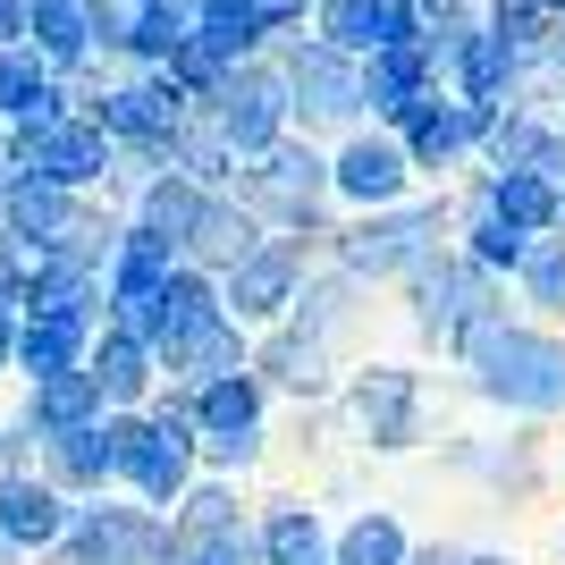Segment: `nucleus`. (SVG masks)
<instances>
[{
    "label": "nucleus",
    "instance_id": "nucleus-13",
    "mask_svg": "<svg viewBox=\"0 0 565 565\" xmlns=\"http://www.w3.org/2000/svg\"><path fill=\"white\" fill-rule=\"evenodd\" d=\"M405 194H414V169H405L397 136L354 127V136L330 152V203H347L354 220H363V212H397Z\"/></svg>",
    "mask_w": 565,
    "mask_h": 565
},
{
    "label": "nucleus",
    "instance_id": "nucleus-15",
    "mask_svg": "<svg viewBox=\"0 0 565 565\" xmlns=\"http://www.w3.org/2000/svg\"><path fill=\"white\" fill-rule=\"evenodd\" d=\"M85 380H94L102 414H143V405L161 397V354L143 347L136 330L102 321V330H94V347H85Z\"/></svg>",
    "mask_w": 565,
    "mask_h": 565
},
{
    "label": "nucleus",
    "instance_id": "nucleus-20",
    "mask_svg": "<svg viewBox=\"0 0 565 565\" xmlns=\"http://www.w3.org/2000/svg\"><path fill=\"white\" fill-rule=\"evenodd\" d=\"M68 498L51 490L43 472L25 465L18 481H0V541L18 548V557H51V548H60V532H68Z\"/></svg>",
    "mask_w": 565,
    "mask_h": 565
},
{
    "label": "nucleus",
    "instance_id": "nucleus-32",
    "mask_svg": "<svg viewBox=\"0 0 565 565\" xmlns=\"http://www.w3.org/2000/svg\"><path fill=\"white\" fill-rule=\"evenodd\" d=\"M414 532L397 507H354L347 523H330V565H405Z\"/></svg>",
    "mask_w": 565,
    "mask_h": 565
},
{
    "label": "nucleus",
    "instance_id": "nucleus-11",
    "mask_svg": "<svg viewBox=\"0 0 565 565\" xmlns=\"http://www.w3.org/2000/svg\"><path fill=\"white\" fill-rule=\"evenodd\" d=\"M110 169H118V152L94 118H60L43 136H9V178H43L60 194H94V186H110Z\"/></svg>",
    "mask_w": 565,
    "mask_h": 565
},
{
    "label": "nucleus",
    "instance_id": "nucleus-2",
    "mask_svg": "<svg viewBox=\"0 0 565 565\" xmlns=\"http://www.w3.org/2000/svg\"><path fill=\"white\" fill-rule=\"evenodd\" d=\"M262 236H330V152L312 136H279L262 161H236V178L220 186Z\"/></svg>",
    "mask_w": 565,
    "mask_h": 565
},
{
    "label": "nucleus",
    "instance_id": "nucleus-12",
    "mask_svg": "<svg viewBox=\"0 0 565 565\" xmlns=\"http://www.w3.org/2000/svg\"><path fill=\"white\" fill-rule=\"evenodd\" d=\"M490 118L498 110H472V102H456V94H423L397 127L405 169H414V178H456V169L481 152V127H490Z\"/></svg>",
    "mask_w": 565,
    "mask_h": 565
},
{
    "label": "nucleus",
    "instance_id": "nucleus-33",
    "mask_svg": "<svg viewBox=\"0 0 565 565\" xmlns=\"http://www.w3.org/2000/svg\"><path fill=\"white\" fill-rule=\"evenodd\" d=\"M515 305L523 321H541V330H557L565 321V236H532V254L515 262Z\"/></svg>",
    "mask_w": 565,
    "mask_h": 565
},
{
    "label": "nucleus",
    "instance_id": "nucleus-27",
    "mask_svg": "<svg viewBox=\"0 0 565 565\" xmlns=\"http://www.w3.org/2000/svg\"><path fill=\"white\" fill-rule=\"evenodd\" d=\"M25 51L51 76L94 68V18H85V0H25Z\"/></svg>",
    "mask_w": 565,
    "mask_h": 565
},
{
    "label": "nucleus",
    "instance_id": "nucleus-5",
    "mask_svg": "<svg viewBox=\"0 0 565 565\" xmlns=\"http://www.w3.org/2000/svg\"><path fill=\"white\" fill-rule=\"evenodd\" d=\"M330 405H338V423H347V439L363 456L430 448V372H414V363H388V354L347 363V380H338Z\"/></svg>",
    "mask_w": 565,
    "mask_h": 565
},
{
    "label": "nucleus",
    "instance_id": "nucleus-9",
    "mask_svg": "<svg viewBox=\"0 0 565 565\" xmlns=\"http://www.w3.org/2000/svg\"><path fill=\"white\" fill-rule=\"evenodd\" d=\"M169 548V515H152V507H136V498H85L68 515V532H60V548H51L43 565H152Z\"/></svg>",
    "mask_w": 565,
    "mask_h": 565
},
{
    "label": "nucleus",
    "instance_id": "nucleus-40",
    "mask_svg": "<svg viewBox=\"0 0 565 565\" xmlns=\"http://www.w3.org/2000/svg\"><path fill=\"white\" fill-rule=\"evenodd\" d=\"M25 43V0H0V51Z\"/></svg>",
    "mask_w": 565,
    "mask_h": 565
},
{
    "label": "nucleus",
    "instance_id": "nucleus-44",
    "mask_svg": "<svg viewBox=\"0 0 565 565\" xmlns=\"http://www.w3.org/2000/svg\"><path fill=\"white\" fill-rule=\"evenodd\" d=\"M152 565H178V548H161V557H152Z\"/></svg>",
    "mask_w": 565,
    "mask_h": 565
},
{
    "label": "nucleus",
    "instance_id": "nucleus-26",
    "mask_svg": "<svg viewBox=\"0 0 565 565\" xmlns=\"http://www.w3.org/2000/svg\"><path fill=\"white\" fill-rule=\"evenodd\" d=\"M34 472H43V481L68 498V507L110 498V439H102V423L68 430V439H43V448H34Z\"/></svg>",
    "mask_w": 565,
    "mask_h": 565
},
{
    "label": "nucleus",
    "instance_id": "nucleus-7",
    "mask_svg": "<svg viewBox=\"0 0 565 565\" xmlns=\"http://www.w3.org/2000/svg\"><path fill=\"white\" fill-rule=\"evenodd\" d=\"M270 68L287 85V127H305V136H354L363 127V60H338L312 34H287Z\"/></svg>",
    "mask_w": 565,
    "mask_h": 565
},
{
    "label": "nucleus",
    "instance_id": "nucleus-6",
    "mask_svg": "<svg viewBox=\"0 0 565 565\" xmlns=\"http://www.w3.org/2000/svg\"><path fill=\"white\" fill-rule=\"evenodd\" d=\"M405 330H414V347H430V354H448L456 338L472 330V321H490V312H507V287L498 279H481L465 254H430L423 270H405Z\"/></svg>",
    "mask_w": 565,
    "mask_h": 565
},
{
    "label": "nucleus",
    "instance_id": "nucleus-35",
    "mask_svg": "<svg viewBox=\"0 0 565 565\" xmlns=\"http://www.w3.org/2000/svg\"><path fill=\"white\" fill-rule=\"evenodd\" d=\"M312 43L338 60H372L380 51V0H312Z\"/></svg>",
    "mask_w": 565,
    "mask_h": 565
},
{
    "label": "nucleus",
    "instance_id": "nucleus-3",
    "mask_svg": "<svg viewBox=\"0 0 565 565\" xmlns=\"http://www.w3.org/2000/svg\"><path fill=\"white\" fill-rule=\"evenodd\" d=\"M102 439H110V490L169 515L194 481V423L178 397H152L143 414H102Z\"/></svg>",
    "mask_w": 565,
    "mask_h": 565
},
{
    "label": "nucleus",
    "instance_id": "nucleus-30",
    "mask_svg": "<svg viewBox=\"0 0 565 565\" xmlns=\"http://www.w3.org/2000/svg\"><path fill=\"white\" fill-rule=\"evenodd\" d=\"M254 236H262V228L236 212L228 194H203V212H194V228H186V245H178V262H186V270H203V279H220L228 262L254 254Z\"/></svg>",
    "mask_w": 565,
    "mask_h": 565
},
{
    "label": "nucleus",
    "instance_id": "nucleus-4",
    "mask_svg": "<svg viewBox=\"0 0 565 565\" xmlns=\"http://www.w3.org/2000/svg\"><path fill=\"white\" fill-rule=\"evenodd\" d=\"M448 236H456L448 194H405L397 212H363L347 228H330L321 245H330V270H347L354 287H397L405 270L448 254Z\"/></svg>",
    "mask_w": 565,
    "mask_h": 565
},
{
    "label": "nucleus",
    "instance_id": "nucleus-17",
    "mask_svg": "<svg viewBox=\"0 0 565 565\" xmlns=\"http://www.w3.org/2000/svg\"><path fill=\"white\" fill-rule=\"evenodd\" d=\"M481 169H541V178H557L565 169V118L532 110V102H507V110L481 127V152H472Z\"/></svg>",
    "mask_w": 565,
    "mask_h": 565
},
{
    "label": "nucleus",
    "instance_id": "nucleus-43",
    "mask_svg": "<svg viewBox=\"0 0 565 565\" xmlns=\"http://www.w3.org/2000/svg\"><path fill=\"white\" fill-rule=\"evenodd\" d=\"M557 220H565V169H557Z\"/></svg>",
    "mask_w": 565,
    "mask_h": 565
},
{
    "label": "nucleus",
    "instance_id": "nucleus-19",
    "mask_svg": "<svg viewBox=\"0 0 565 565\" xmlns=\"http://www.w3.org/2000/svg\"><path fill=\"white\" fill-rule=\"evenodd\" d=\"M245 354H254V338H245V330H236V321H228V312H220L212 330L178 338V347L161 354V397H178V405H186L194 388H212V380L245 372Z\"/></svg>",
    "mask_w": 565,
    "mask_h": 565
},
{
    "label": "nucleus",
    "instance_id": "nucleus-38",
    "mask_svg": "<svg viewBox=\"0 0 565 565\" xmlns=\"http://www.w3.org/2000/svg\"><path fill=\"white\" fill-rule=\"evenodd\" d=\"M25 465H34V448H25V430H18V423H0V481H18Z\"/></svg>",
    "mask_w": 565,
    "mask_h": 565
},
{
    "label": "nucleus",
    "instance_id": "nucleus-25",
    "mask_svg": "<svg viewBox=\"0 0 565 565\" xmlns=\"http://www.w3.org/2000/svg\"><path fill=\"white\" fill-rule=\"evenodd\" d=\"M85 347H94V321H60V312H18V363L9 380H60V372H85Z\"/></svg>",
    "mask_w": 565,
    "mask_h": 565
},
{
    "label": "nucleus",
    "instance_id": "nucleus-16",
    "mask_svg": "<svg viewBox=\"0 0 565 565\" xmlns=\"http://www.w3.org/2000/svg\"><path fill=\"white\" fill-rule=\"evenodd\" d=\"M363 312H372V287H354L347 270H330V262H312L279 330H296V338H312V347L347 354V347H354V330H363Z\"/></svg>",
    "mask_w": 565,
    "mask_h": 565
},
{
    "label": "nucleus",
    "instance_id": "nucleus-34",
    "mask_svg": "<svg viewBox=\"0 0 565 565\" xmlns=\"http://www.w3.org/2000/svg\"><path fill=\"white\" fill-rule=\"evenodd\" d=\"M194 34V9L186 0H136V9H127V60H136V68H169V51L186 43Z\"/></svg>",
    "mask_w": 565,
    "mask_h": 565
},
{
    "label": "nucleus",
    "instance_id": "nucleus-28",
    "mask_svg": "<svg viewBox=\"0 0 565 565\" xmlns=\"http://www.w3.org/2000/svg\"><path fill=\"white\" fill-rule=\"evenodd\" d=\"M448 465L472 472V481H490L498 498H532L541 490V439H532V430H515V439H456Z\"/></svg>",
    "mask_w": 565,
    "mask_h": 565
},
{
    "label": "nucleus",
    "instance_id": "nucleus-8",
    "mask_svg": "<svg viewBox=\"0 0 565 565\" xmlns=\"http://www.w3.org/2000/svg\"><path fill=\"white\" fill-rule=\"evenodd\" d=\"M312 262H321V236H254V254L220 270V312H228L245 338L279 330Z\"/></svg>",
    "mask_w": 565,
    "mask_h": 565
},
{
    "label": "nucleus",
    "instance_id": "nucleus-23",
    "mask_svg": "<svg viewBox=\"0 0 565 565\" xmlns=\"http://www.w3.org/2000/svg\"><path fill=\"white\" fill-rule=\"evenodd\" d=\"M76 203H85V194H60V186H43V178H9V186H0V236L34 262V254L60 245V228L76 220Z\"/></svg>",
    "mask_w": 565,
    "mask_h": 565
},
{
    "label": "nucleus",
    "instance_id": "nucleus-42",
    "mask_svg": "<svg viewBox=\"0 0 565 565\" xmlns=\"http://www.w3.org/2000/svg\"><path fill=\"white\" fill-rule=\"evenodd\" d=\"M0 565H25V557H18V548H9V541H0Z\"/></svg>",
    "mask_w": 565,
    "mask_h": 565
},
{
    "label": "nucleus",
    "instance_id": "nucleus-39",
    "mask_svg": "<svg viewBox=\"0 0 565 565\" xmlns=\"http://www.w3.org/2000/svg\"><path fill=\"white\" fill-rule=\"evenodd\" d=\"M9 363H18V305H0V380H9Z\"/></svg>",
    "mask_w": 565,
    "mask_h": 565
},
{
    "label": "nucleus",
    "instance_id": "nucleus-1",
    "mask_svg": "<svg viewBox=\"0 0 565 565\" xmlns=\"http://www.w3.org/2000/svg\"><path fill=\"white\" fill-rule=\"evenodd\" d=\"M465 388L507 423H565V338L523 321V312H490L448 347Z\"/></svg>",
    "mask_w": 565,
    "mask_h": 565
},
{
    "label": "nucleus",
    "instance_id": "nucleus-21",
    "mask_svg": "<svg viewBox=\"0 0 565 565\" xmlns=\"http://www.w3.org/2000/svg\"><path fill=\"white\" fill-rule=\"evenodd\" d=\"M212 321H220V279H203V270H186V262H178V270H169V279H161V296L143 305L136 338H143V347H152V354H169V347H178V338L212 330Z\"/></svg>",
    "mask_w": 565,
    "mask_h": 565
},
{
    "label": "nucleus",
    "instance_id": "nucleus-14",
    "mask_svg": "<svg viewBox=\"0 0 565 565\" xmlns=\"http://www.w3.org/2000/svg\"><path fill=\"white\" fill-rule=\"evenodd\" d=\"M245 372H254L270 397L330 405V397H338V380H347V354L312 347V338H296V330H262V338H254V354H245Z\"/></svg>",
    "mask_w": 565,
    "mask_h": 565
},
{
    "label": "nucleus",
    "instance_id": "nucleus-10",
    "mask_svg": "<svg viewBox=\"0 0 565 565\" xmlns=\"http://www.w3.org/2000/svg\"><path fill=\"white\" fill-rule=\"evenodd\" d=\"M203 118H212V136L228 143V161H262L279 136H296V127H287V85H279L270 60H236V68L212 85Z\"/></svg>",
    "mask_w": 565,
    "mask_h": 565
},
{
    "label": "nucleus",
    "instance_id": "nucleus-36",
    "mask_svg": "<svg viewBox=\"0 0 565 565\" xmlns=\"http://www.w3.org/2000/svg\"><path fill=\"white\" fill-rule=\"evenodd\" d=\"M270 456V430H236V439H194V472H212V481H245L262 472Z\"/></svg>",
    "mask_w": 565,
    "mask_h": 565
},
{
    "label": "nucleus",
    "instance_id": "nucleus-22",
    "mask_svg": "<svg viewBox=\"0 0 565 565\" xmlns=\"http://www.w3.org/2000/svg\"><path fill=\"white\" fill-rule=\"evenodd\" d=\"M245 523H254L245 490H236V481H212V472H194L186 498L169 507V548H212V541H236Z\"/></svg>",
    "mask_w": 565,
    "mask_h": 565
},
{
    "label": "nucleus",
    "instance_id": "nucleus-29",
    "mask_svg": "<svg viewBox=\"0 0 565 565\" xmlns=\"http://www.w3.org/2000/svg\"><path fill=\"white\" fill-rule=\"evenodd\" d=\"M186 423L194 439H236V430H270V388L254 372H228L212 388H194L186 397Z\"/></svg>",
    "mask_w": 565,
    "mask_h": 565
},
{
    "label": "nucleus",
    "instance_id": "nucleus-41",
    "mask_svg": "<svg viewBox=\"0 0 565 565\" xmlns=\"http://www.w3.org/2000/svg\"><path fill=\"white\" fill-rule=\"evenodd\" d=\"M532 9H541V18H548V25H565V0H532Z\"/></svg>",
    "mask_w": 565,
    "mask_h": 565
},
{
    "label": "nucleus",
    "instance_id": "nucleus-37",
    "mask_svg": "<svg viewBox=\"0 0 565 565\" xmlns=\"http://www.w3.org/2000/svg\"><path fill=\"white\" fill-rule=\"evenodd\" d=\"M178 565H254V523L236 541H212V548H178Z\"/></svg>",
    "mask_w": 565,
    "mask_h": 565
},
{
    "label": "nucleus",
    "instance_id": "nucleus-31",
    "mask_svg": "<svg viewBox=\"0 0 565 565\" xmlns=\"http://www.w3.org/2000/svg\"><path fill=\"white\" fill-rule=\"evenodd\" d=\"M481 194H490V212L507 220V228H523V236H565V220H557V178H541V169H481Z\"/></svg>",
    "mask_w": 565,
    "mask_h": 565
},
{
    "label": "nucleus",
    "instance_id": "nucleus-18",
    "mask_svg": "<svg viewBox=\"0 0 565 565\" xmlns=\"http://www.w3.org/2000/svg\"><path fill=\"white\" fill-rule=\"evenodd\" d=\"M254 565H330V515L312 498H262L254 507Z\"/></svg>",
    "mask_w": 565,
    "mask_h": 565
},
{
    "label": "nucleus",
    "instance_id": "nucleus-24",
    "mask_svg": "<svg viewBox=\"0 0 565 565\" xmlns=\"http://www.w3.org/2000/svg\"><path fill=\"white\" fill-rule=\"evenodd\" d=\"M9 423L25 430V448H43V439H68V430L102 423V397H94V380H85V372H60V380H34Z\"/></svg>",
    "mask_w": 565,
    "mask_h": 565
}]
</instances>
